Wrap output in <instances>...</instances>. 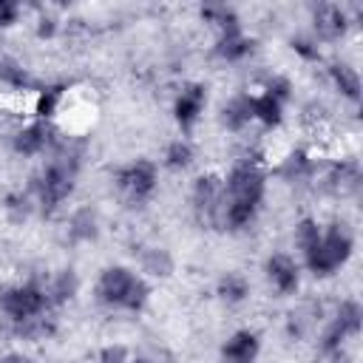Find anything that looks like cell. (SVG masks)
<instances>
[{"mask_svg": "<svg viewBox=\"0 0 363 363\" xmlns=\"http://www.w3.org/2000/svg\"><path fill=\"white\" fill-rule=\"evenodd\" d=\"M221 201H224V182L213 173L199 176L193 184V193H190V204H193L196 218L201 224H218Z\"/></svg>", "mask_w": 363, "mask_h": 363, "instance_id": "7", "label": "cell"}, {"mask_svg": "<svg viewBox=\"0 0 363 363\" xmlns=\"http://www.w3.org/2000/svg\"><path fill=\"white\" fill-rule=\"evenodd\" d=\"M96 363H128V349L122 343H111V346H105L99 352Z\"/></svg>", "mask_w": 363, "mask_h": 363, "instance_id": "32", "label": "cell"}, {"mask_svg": "<svg viewBox=\"0 0 363 363\" xmlns=\"http://www.w3.org/2000/svg\"><path fill=\"white\" fill-rule=\"evenodd\" d=\"M68 233H71V238H94V235H96V216H94L91 210L74 213Z\"/></svg>", "mask_w": 363, "mask_h": 363, "instance_id": "27", "label": "cell"}, {"mask_svg": "<svg viewBox=\"0 0 363 363\" xmlns=\"http://www.w3.org/2000/svg\"><path fill=\"white\" fill-rule=\"evenodd\" d=\"M51 142H54V133H51L48 122L37 119V122L26 125V128L14 136V150H17L20 156H40Z\"/></svg>", "mask_w": 363, "mask_h": 363, "instance_id": "13", "label": "cell"}, {"mask_svg": "<svg viewBox=\"0 0 363 363\" xmlns=\"http://www.w3.org/2000/svg\"><path fill=\"white\" fill-rule=\"evenodd\" d=\"M0 79L6 85H11V88H23V91H28L34 85L31 74L20 62H14V60H0Z\"/></svg>", "mask_w": 363, "mask_h": 363, "instance_id": "25", "label": "cell"}, {"mask_svg": "<svg viewBox=\"0 0 363 363\" xmlns=\"http://www.w3.org/2000/svg\"><path fill=\"white\" fill-rule=\"evenodd\" d=\"M252 119H258V122L267 125V128L281 125V119H284V102L275 99L269 91L255 94V96H252Z\"/></svg>", "mask_w": 363, "mask_h": 363, "instance_id": "17", "label": "cell"}, {"mask_svg": "<svg viewBox=\"0 0 363 363\" xmlns=\"http://www.w3.org/2000/svg\"><path fill=\"white\" fill-rule=\"evenodd\" d=\"M204 105H207V88L199 85V82L184 85V88L179 91L176 102H173V116H176L179 128H182V130H190V128L199 122Z\"/></svg>", "mask_w": 363, "mask_h": 363, "instance_id": "9", "label": "cell"}, {"mask_svg": "<svg viewBox=\"0 0 363 363\" xmlns=\"http://www.w3.org/2000/svg\"><path fill=\"white\" fill-rule=\"evenodd\" d=\"M264 173L255 159H241L224 179V201H238V204H252L261 207L264 201Z\"/></svg>", "mask_w": 363, "mask_h": 363, "instance_id": "5", "label": "cell"}, {"mask_svg": "<svg viewBox=\"0 0 363 363\" xmlns=\"http://www.w3.org/2000/svg\"><path fill=\"white\" fill-rule=\"evenodd\" d=\"M48 295L45 286L37 284H17V286H6L0 289V312L11 320V323H23L34 315H43L48 309Z\"/></svg>", "mask_w": 363, "mask_h": 363, "instance_id": "6", "label": "cell"}, {"mask_svg": "<svg viewBox=\"0 0 363 363\" xmlns=\"http://www.w3.org/2000/svg\"><path fill=\"white\" fill-rule=\"evenodd\" d=\"M312 170H315V164H312V159H309L303 150L289 153V156L284 159V164H281V176H284V179H289V182L309 179V176H312Z\"/></svg>", "mask_w": 363, "mask_h": 363, "instance_id": "23", "label": "cell"}, {"mask_svg": "<svg viewBox=\"0 0 363 363\" xmlns=\"http://www.w3.org/2000/svg\"><path fill=\"white\" fill-rule=\"evenodd\" d=\"M360 320H363L360 303H357V301H343V303L337 306L332 323H329L326 332H323V343H320V349L329 352V354L340 352V343H343L346 337H352V335L360 332Z\"/></svg>", "mask_w": 363, "mask_h": 363, "instance_id": "8", "label": "cell"}, {"mask_svg": "<svg viewBox=\"0 0 363 363\" xmlns=\"http://www.w3.org/2000/svg\"><path fill=\"white\" fill-rule=\"evenodd\" d=\"M221 122L227 130H241L252 122V96L250 94H238L233 96L224 108H221Z\"/></svg>", "mask_w": 363, "mask_h": 363, "instance_id": "15", "label": "cell"}, {"mask_svg": "<svg viewBox=\"0 0 363 363\" xmlns=\"http://www.w3.org/2000/svg\"><path fill=\"white\" fill-rule=\"evenodd\" d=\"M352 250H354V238L346 230V224H332L329 230H320V238L303 252V261H306L309 272L326 278L349 261Z\"/></svg>", "mask_w": 363, "mask_h": 363, "instance_id": "3", "label": "cell"}, {"mask_svg": "<svg viewBox=\"0 0 363 363\" xmlns=\"http://www.w3.org/2000/svg\"><path fill=\"white\" fill-rule=\"evenodd\" d=\"M201 20L210 23V26H216L218 34H221V31H235V28H241V20H238L235 9L224 6V3H207V6H201Z\"/></svg>", "mask_w": 363, "mask_h": 363, "instance_id": "18", "label": "cell"}, {"mask_svg": "<svg viewBox=\"0 0 363 363\" xmlns=\"http://www.w3.org/2000/svg\"><path fill=\"white\" fill-rule=\"evenodd\" d=\"M57 34V17L54 14H43L37 20V37H54Z\"/></svg>", "mask_w": 363, "mask_h": 363, "instance_id": "35", "label": "cell"}, {"mask_svg": "<svg viewBox=\"0 0 363 363\" xmlns=\"http://www.w3.org/2000/svg\"><path fill=\"white\" fill-rule=\"evenodd\" d=\"M74 176H77V159H74V153L62 150L54 159H48V164L31 179V190H34L43 213H54L71 196Z\"/></svg>", "mask_w": 363, "mask_h": 363, "instance_id": "2", "label": "cell"}, {"mask_svg": "<svg viewBox=\"0 0 363 363\" xmlns=\"http://www.w3.org/2000/svg\"><path fill=\"white\" fill-rule=\"evenodd\" d=\"M0 363H31L28 357H23V354H17V352H11V354H6Z\"/></svg>", "mask_w": 363, "mask_h": 363, "instance_id": "36", "label": "cell"}, {"mask_svg": "<svg viewBox=\"0 0 363 363\" xmlns=\"http://www.w3.org/2000/svg\"><path fill=\"white\" fill-rule=\"evenodd\" d=\"M150 298V286L128 267H108L96 281V301L111 309L142 312Z\"/></svg>", "mask_w": 363, "mask_h": 363, "instance_id": "1", "label": "cell"}, {"mask_svg": "<svg viewBox=\"0 0 363 363\" xmlns=\"http://www.w3.org/2000/svg\"><path fill=\"white\" fill-rule=\"evenodd\" d=\"M113 182H116V190L122 193V199L130 207H139V204H145L156 193L159 173H156V164L150 159H136V162L119 167Z\"/></svg>", "mask_w": 363, "mask_h": 363, "instance_id": "4", "label": "cell"}, {"mask_svg": "<svg viewBox=\"0 0 363 363\" xmlns=\"http://www.w3.org/2000/svg\"><path fill=\"white\" fill-rule=\"evenodd\" d=\"M292 51L301 54L303 60H318L320 51H318V43L309 40V37H292Z\"/></svg>", "mask_w": 363, "mask_h": 363, "instance_id": "31", "label": "cell"}, {"mask_svg": "<svg viewBox=\"0 0 363 363\" xmlns=\"http://www.w3.org/2000/svg\"><path fill=\"white\" fill-rule=\"evenodd\" d=\"M190 162H193V145H190L187 139H176V142L167 145V150H164V164H167L170 170H184Z\"/></svg>", "mask_w": 363, "mask_h": 363, "instance_id": "26", "label": "cell"}, {"mask_svg": "<svg viewBox=\"0 0 363 363\" xmlns=\"http://www.w3.org/2000/svg\"><path fill=\"white\" fill-rule=\"evenodd\" d=\"M357 182H360V170H357L354 162H340V164H335L332 173H329V184H332L335 190H343V193H346V190H354Z\"/></svg>", "mask_w": 363, "mask_h": 363, "instance_id": "24", "label": "cell"}, {"mask_svg": "<svg viewBox=\"0 0 363 363\" xmlns=\"http://www.w3.org/2000/svg\"><path fill=\"white\" fill-rule=\"evenodd\" d=\"M20 20V3L14 0H0V28H9Z\"/></svg>", "mask_w": 363, "mask_h": 363, "instance_id": "33", "label": "cell"}, {"mask_svg": "<svg viewBox=\"0 0 363 363\" xmlns=\"http://www.w3.org/2000/svg\"><path fill=\"white\" fill-rule=\"evenodd\" d=\"M264 91H269L275 99L286 102V99H289V91H292V85H289V79H284V77H272V79L267 82V88H264Z\"/></svg>", "mask_w": 363, "mask_h": 363, "instance_id": "34", "label": "cell"}, {"mask_svg": "<svg viewBox=\"0 0 363 363\" xmlns=\"http://www.w3.org/2000/svg\"><path fill=\"white\" fill-rule=\"evenodd\" d=\"M218 295L227 303H241L250 295V281L241 272H227V275L218 278Z\"/></svg>", "mask_w": 363, "mask_h": 363, "instance_id": "21", "label": "cell"}, {"mask_svg": "<svg viewBox=\"0 0 363 363\" xmlns=\"http://www.w3.org/2000/svg\"><path fill=\"white\" fill-rule=\"evenodd\" d=\"M133 363H147V360H145V357H136V360H133Z\"/></svg>", "mask_w": 363, "mask_h": 363, "instance_id": "37", "label": "cell"}, {"mask_svg": "<svg viewBox=\"0 0 363 363\" xmlns=\"http://www.w3.org/2000/svg\"><path fill=\"white\" fill-rule=\"evenodd\" d=\"M329 77H332L335 88H337L346 99H352V102L360 99V77H357V71H354L352 65H346V62H335V65L329 68Z\"/></svg>", "mask_w": 363, "mask_h": 363, "instance_id": "19", "label": "cell"}, {"mask_svg": "<svg viewBox=\"0 0 363 363\" xmlns=\"http://www.w3.org/2000/svg\"><path fill=\"white\" fill-rule=\"evenodd\" d=\"M312 23L320 40H337L349 28V17L337 3H320L312 9Z\"/></svg>", "mask_w": 363, "mask_h": 363, "instance_id": "11", "label": "cell"}, {"mask_svg": "<svg viewBox=\"0 0 363 363\" xmlns=\"http://www.w3.org/2000/svg\"><path fill=\"white\" fill-rule=\"evenodd\" d=\"M264 269H267L269 284H272L281 295H292V292L298 289V284H301V269H298V264H295L286 252L269 255L267 264H264Z\"/></svg>", "mask_w": 363, "mask_h": 363, "instance_id": "10", "label": "cell"}, {"mask_svg": "<svg viewBox=\"0 0 363 363\" xmlns=\"http://www.w3.org/2000/svg\"><path fill=\"white\" fill-rule=\"evenodd\" d=\"M6 213L11 221H23L28 216V196L23 193H9L6 196Z\"/></svg>", "mask_w": 363, "mask_h": 363, "instance_id": "30", "label": "cell"}, {"mask_svg": "<svg viewBox=\"0 0 363 363\" xmlns=\"http://www.w3.org/2000/svg\"><path fill=\"white\" fill-rule=\"evenodd\" d=\"M142 267L147 269V272H153V275H170V258H167V252L164 250H145L142 252Z\"/></svg>", "mask_w": 363, "mask_h": 363, "instance_id": "29", "label": "cell"}, {"mask_svg": "<svg viewBox=\"0 0 363 363\" xmlns=\"http://www.w3.org/2000/svg\"><path fill=\"white\" fill-rule=\"evenodd\" d=\"M62 96H65V85H48V88H43V91L37 94L34 113H37L43 122H48V119L57 113V108H60Z\"/></svg>", "mask_w": 363, "mask_h": 363, "instance_id": "22", "label": "cell"}, {"mask_svg": "<svg viewBox=\"0 0 363 363\" xmlns=\"http://www.w3.org/2000/svg\"><path fill=\"white\" fill-rule=\"evenodd\" d=\"M14 332L20 337H26V340H45V337H51L57 332V323H54V318H48L43 312V315H34V318H28L23 323H14Z\"/></svg>", "mask_w": 363, "mask_h": 363, "instance_id": "20", "label": "cell"}, {"mask_svg": "<svg viewBox=\"0 0 363 363\" xmlns=\"http://www.w3.org/2000/svg\"><path fill=\"white\" fill-rule=\"evenodd\" d=\"M318 238H320V224L315 218H301L295 227V241H298L301 252H306Z\"/></svg>", "mask_w": 363, "mask_h": 363, "instance_id": "28", "label": "cell"}, {"mask_svg": "<svg viewBox=\"0 0 363 363\" xmlns=\"http://www.w3.org/2000/svg\"><path fill=\"white\" fill-rule=\"evenodd\" d=\"M252 48H255V43H252L241 28H235V31H221L213 51H216V57H221L224 62H238V60L250 57Z\"/></svg>", "mask_w": 363, "mask_h": 363, "instance_id": "14", "label": "cell"}, {"mask_svg": "<svg viewBox=\"0 0 363 363\" xmlns=\"http://www.w3.org/2000/svg\"><path fill=\"white\" fill-rule=\"evenodd\" d=\"M261 352V340L255 332L250 329H238L235 335L227 337V343L221 346V357L224 363H255Z\"/></svg>", "mask_w": 363, "mask_h": 363, "instance_id": "12", "label": "cell"}, {"mask_svg": "<svg viewBox=\"0 0 363 363\" xmlns=\"http://www.w3.org/2000/svg\"><path fill=\"white\" fill-rule=\"evenodd\" d=\"M77 289H79V278H77V272H74V269H60V272L48 281L45 295H48V303L60 306V303H68V301L77 295Z\"/></svg>", "mask_w": 363, "mask_h": 363, "instance_id": "16", "label": "cell"}]
</instances>
